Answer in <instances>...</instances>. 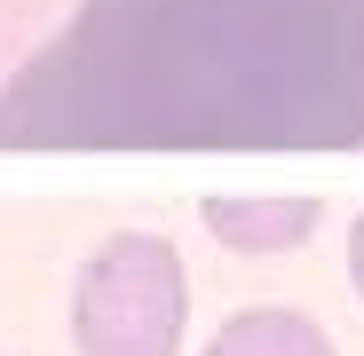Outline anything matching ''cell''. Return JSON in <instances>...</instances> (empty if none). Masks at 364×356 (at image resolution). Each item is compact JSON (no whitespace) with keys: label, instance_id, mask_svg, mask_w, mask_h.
<instances>
[{"label":"cell","instance_id":"cell-3","mask_svg":"<svg viewBox=\"0 0 364 356\" xmlns=\"http://www.w3.org/2000/svg\"><path fill=\"white\" fill-rule=\"evenodd\" d=\"M206 230L246 254H285L317 230V198H206Z\"/></svg>","mask_w":364,"mask_h":356},{"label":"cell","instance_id":"cell-4","mask_svg":"<svg viewBox=\"0 0 364 356\" xmlns=\"http://www.w3.org/2000/svg\"><path fill=\"white\" fill-rule=\"evenodd\" d=\"M206 356H333V340L301 309H246L206 340Z\"/></svg>","mask_w":364,"mask_h":356},{"label":"cell","instance_id":"cell-1","mask_svg":"<svg viewBox=\"0 0 364 356\" xmlns=\"http://www.w3.org/2000/svg\"><path fill=\"white\" fill-rule=\"evenodd\" d=\"M9 151H356L364 0H80L0 95Z\"/></svg>","mask_w":364,"mask_h":356},{"label":"cell","instance_id":"cell-2","mask_svg":"<svg viewBox=\"0 0 364 356\" xmlns=\"http://www.w3.org/2000/svg\"><path fill=\"white\" fill-rule=\"evenodd\" d=\"M182 317H191V285L182 254L151 230H127L80 269L72 285V340L80 356H174Z\"/></svg>","mask_w":364,"mask_h":356},{"label":"cell","instance_id":"cell-5","mask_svg":"<svg viewBox=\"0 0 364 356\" xmlns=\"http://www.w3.org/2000/svg\"><path fill=\"white\" fill-rule=\"evenodd\" d=\"M348 277H356V293H364V222L348 230Z\"/></svg>","mask_w":364,"mask_h":356}]
</instances>
